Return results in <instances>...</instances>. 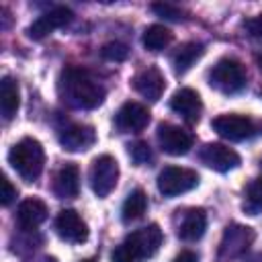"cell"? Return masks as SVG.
<instances>
[{
	"mask_svg": "<svg viewBox=\"0 0 262 262\" xmlns=\"http://www.w3.org/2000/svg\"><path fill=\"white\" fill-rule=\"evenodd\" d=\"M170 41H172V31L164 25H149L141 37L143 47L149 51H162L164 47L170 45Z\"/></svg>",
	"mask_w": 262,
	"mask_h": 262,
	"instance_id": "23",
	"label": "cell"
},
{
	"mask_svg": "<svg viewBox=\"0 0 262 262\" xmlns=\"http://www.w3.org/2000/svg\"><path fill=\"white\" fill-rule=\"evenodd\" d=\"M205 229H207L205 209H188L178 225V237L184 242H196L199 237H203Z\"/></svg>",
	"mask_w": 262,
	"mask_h": 262,
	"instance_id": "19",
	"label": "cell"
},
{
	"mask_svg": "<svg viewBox=\"0 0 262 262\" xmlns=\"http://www.w3.org/2000/svg\"><path fill=\"white\" fill-rule=\"evenodd\" d=\"M158 143L170 156H184L192 147V135L172 123H160L158 127Z\"/></svg>",
	"mask_w": 262,
	"mask_h": 262,
	"instance_id": "8",
	"label": "cell"
},
{
	"mask_svg": "<svg viewBox=\"0 0 262 262\" xmlns=\"http://www.w3.org/2000/svg\"><path fill=\"white\" fill-rule=\"evenodd\" d=\"M260 166H262V160H260Z\"/></svg>",
	"mask_w": 262,
	"mask_h": 262,
	"instance_id": "33",
	"label": "cell"
},
{
	"mask_svg": "<svg viewBox=\"0 0 262 262\" xmlns=\"http://www.w3.org/2000/svg\"><path fill=\"white\" fill-rule=\"evenodd\" d=\"M129 156L135 164H147L151 162V147L147 141H133L129 143Z\"/></svg>",
	"mask_w": 262,
	"mask_h": 262,
	"instance_id": "26",
	"label": "cell"
},
{
	"mask_svg": "<svg viewBox=\"0 0 262 262\" xmlns=\"http://www.w3.org/2000/svg\"><path fill=\"white\" fill-rule=\"evenodd\" d=\"M260 94H262V90H260Z\"/></svg>",
	"mask_w": 262,
	"mask_h": 262,
	"instance_id": "34",
	"label": "cell"
},
{
	"mask_svg": "<svg viewBox=\"0 0 262 262\" xmlns=\"http://www.w3.org/2000/svg\"><path fill=\"white\" fill-rule=\"evenodd\" d=\"M18 106H20V90H18V84L10 76H4L2 82H0V111H2L4 121L14 119Z\"/></svg>",
	"mask_w": 262,
	"mask_h": 262,
	"instance_id": "20",
	"label": "cell"
},
{
	"mask_svg": "<svg viewBox=\"0 0 262 262\" xmlns=\"http://www.w3.org/2000/svg\"><path fill=\"white\" fill-rule=\"evenodd\" d=\"M248 74L242 61L233 59V57H223L219 59L213 70L209 72V84L213 88H217L223 94H235L246 86Z\"/></svg>",
	"mask_w": 262,
	"mask_h": 262,
	"instance_id": "3",
	"label": "cell"
},
{
	"mask_svg": "<svg viewBox=\"0 0 262 262\" xmlns=\"http://www.w3.org/2000/svg\"><path fill=\"white\" fill-rule=\"evenodd\" d=\"M131 82H133V88H135L143 98H147V100H151V102H156V100L164 94V90H166L164 74H162L158 68H154V66H149V68L137 72Z\"/></svg>",
	"mask_w": 262,
	"mask_h": 262,
	"instance_id": "13",
	"label": "cell"
},
{
	"mask_svg": "<svg viewBox=\"0 0 262 262\" xmlns=\"http://www.w3.org/2000/svg\"><path fill=\"white\" fill-rule=\"evenodd\" d=\"M147 123H149V111L135 100H127L117 111V117H115V125L123 133H137L145 129Z\"/></svg>",
	"mask_w": 262,
	"mask_h": 262,
	"instance_id": "12",
	"label": "cell"
},
{
	"mask_svg": "<svg viewBox=\"0 0 262 262\" xmlns=\"http://www.w3.org/2000/svg\"><path fill=\"white\" fill-rule=\"evenodd\" d=\"M244 29H246V33H248L250 37H254V39H262V14L248 18V20L244 23Z\"/></svg>",
	"mask_w": 262,
	"mask_h": 262,
	"instance_id": "29",
	"label": "cell"
},
{
	"mask_svg": "<svg viewBox=\"0 0 262 262\" xmlns=\"http://www.w3.org/2000/svg\"><path fill=\"white\" fill-rule=\"evenodd\" d=\"M246 211H250L252 215L256 211L262 209V178H254L248 188H246V205H244Z\"/></svg>",
	"mask_w": 262,
	"mask_h": 262,
	"instance_id": "24",
	"label": "cell"
},
{
	"mask_svg": "<svg viewBox=\"0 0 262 262\" xmlns=\"http://www.w3.org/2000/svg\"><path fill=\"white\" fill-rule=\"evenodd\" d=\"M151 10L158 14V16H164V18H170V20H180L182 18V10L180 8H176V6H172V4H162V2H158V4H151Z\"/></svg>",
	"mask_w": 262,
	"mask_h": 262,
	"instance_id": "27",
	"label": "cell"
},
{
	"mask_svg": "<svg viewBox=\"0 0 262 262\" xmlns=\"http://www.w3.org/2000/svg\"><path fill=\"white\" fill-rule=\"evenodd\" d=\"M55 231L68 244H82L88 239V225L74 209H63L55 217Z\"/></svg>",
	"mask_w": 262,
	"mask_h": 262,
	"instance_id": "9",
	"label": "cell"
},
{
	"mask_svg": "<svg viewBox=\"0 0 262 262\" xmlns=\"http://www.w3.org/2000/svg\"><path fill=\"white\" fill-rule=\"evenodd\" d=\"M47 219V205L41 199H25L16 209V223L20 229H37Z\"/></svg>",
	"mask_w": 262,
	"mask_h": 262,
	"instance_id": "17",
	"label": "cell"
},
{
	"mask_svg": "<svg viewBox=\"0 0 262 262\" xmlns=\"http://www.w3.org/2000/svg\"><path fill=\"white\" fill-rule=\"evenodd\" d=\"M96 141V133L90 125H68L59 133V143L70 151H84Z\"/></svg>",
	"mask_w": 262,
	"mask_h": 262,
	"instance_id": "16",
	"label": "cell"
},
{
	"mask_svg": "<svg viewBox=\"0 0 262 262\" xmlns=\"http://www.w3.org/2000/svg\"><path fill=\"white\" fill-rule=\"evenodd\" d=\"M82 262H92V260H82Z\"/></svg>",
	"mask_w": 262,
	"mask_h": 262,
	"instance_id": "32",
	"label": "cell"
},
{
	"mask_svg": "<svg viewBox=\"0 0 262 262\" xmlns=\"http://www.w3.org/2000/svg\"><path fill=\"white\" fill-rule=\"evenodd\" d=\"M72 18H74V12H72L68 6H55V8H51L49 12L41 14V16L27 29V35H29L31 39H35V41H41V39H45L47 35H51L55 29H61V27H66L68 23H72Z\"/></svg>",
	"mask_w": 262,
	"mask_h": 262,
	"instance_id": "10",
	"label": "cell"
},
{
	"mask_svg": "<svg viewBox=\"0 0 262 262\" xmlns=\"http://www.w3.org/2000/svg\"><path fill=\"white\" fill-rule=\"evenodd\" d=\"M16 199V186H12V182L4 176L2 178V192H0V203L4 205V207H8L12 201Z\"/></svg>",
	"mask_w": 262,
	"mask_h": 262,
	"instance_id": "28",
	"label": "cell"
},
{
	"mask_svg": "<svg viewBox=\"0 0 262 262\" xmlns=\"http://www.w3.org/2000/svg\"><path fill=\"white\" fill-rule=\"evenodd\" d=\"M53 190L59 199H74L80 192V168L76 164H66L57 170L53 180Z\"/></svg>",
	"mask_w": 262,
	"mask_h": 262,
	"instance_id": "18",
	"label": "cell"
},
{
	"mask_svg": "<svg viewBox=\"0 0 262 262\" xmlns=\"http://www.w3.org/2000/svg\"><path fill=\"white\" fill-rule=\"evenodd\" d=\"M10 166L18 172V176L27 182H33L41 176L45 166V151L43 145L33 137H23L16 141L8 151Z\"/></svg>",
	"mask_w": 262,
	"mask_h": 262,
	"instance_id": "2",
	"label": "cell"
},
{
	"mask_svg": "<svg viewBox=\"0 0 262 262\" xmlns=\"http://www.w3.org/2000/svg\"><path fill=\"white\" fill-rule=\"evenodd\" d=\"M63 100L76 108H96L104 100V86L82 68H66L59 80Z\"/></svg>",
	"mask_w": 262,
	"mask_h": 262,
	"instance_id": "1",
	"label": "cell"
},
{
	"mask_svg": "<svg viewBox=\"0 0 262 262\" xmlns=\"http://www.w3.org/2000/svg\"><path fill=\"white\" fill-rule=\"evenodd\" d=\"M119 180V164L113 156L102 154L98 158H94L92 166H90V186L94 190L96 196H106L115 190Z\"/></svg>",
	"mask_w": 262,
	"mask_h": 262,
	"instance_id": "6",
	"label": "cell"
},
{
	"mask_svg": "<svg viewBox=\"0 0 262 262\" xmlns=\"http://www.w3.org/2000/svg\"><path fill=\"white\" fill-rule=\"evenodd\" d=\"M100 55L106 61H125L129 57V47L125 43H121V41H108V43L102 45Z\"/></svg>",
	"mask_w": 262,
	"mask_h": 262,
	"instance_id": "25",
	"label": "cell"
},
{
	"mask_svg": "<svg viewBox=\"0 0 262 262\" xmlns=\"http://www.w3.org/2000/svg\"><path fill=\"white\" fill-rule=\"evenodd\" d=\"M252 239H254V231L250 227H246V225H227L225 231H223L219 254L227 256V258L239 256V254H244L248 250Z\"/></svg>",
	"mask_w": 262,
	"mask_h": 262,
	"instance_id": "15",
	"label": "cell"
},
{
	"mask_svg": "<svg viewBox=\"0 0 262 262\" xmlns=\"http://www.w3.org/2000/svg\"><path fill=\"white\" fill-rule=\"evenodd\" d=\"M256 61H258V66H260V70H262V53L256 55Z\"/></svg>",
	"mask_w": 262,
	"mask_h": 262,
	"instance_id": "31",
	"label": "cell"
},
{
	"mask_svg": "<svg viewBox=\"0 0 262 262\" xmlns=\"http://www.w3.org/2000/svg\"><path fill=\"white\" fill-rule=\"evenodd\" d=\"M170 108L180 115L184 121L188 123H196L199 117H201V111H203V100L199 96L196 90L192 88H180L172 94L170 98Z\"/></svg>",
	"mask_w": 262,
	"mask_h": 262,
	"instance_id": "14",
	"label": "cell"
},
{
	"mask_svg": "<svg viewBox=\"0 0 262 262\" xmlns=\"http://www.w3.org/2000/svg\"><path fill=\"white\" fill-rule=\"evenodd\" d=\"M205 53V47L203 43H196V41H186L182 43L174 55H172V66H174V72L176 74H184L188 72L196 59H201V55Z\"/></svg>",
	"mask_w": 262,
	"mask_h": 262,
	"instance_id": "21",
	"label": "cell"
},
{
	"mask_svg": "<svg viewBox=\"0 0 262 262\" xmlns=\"http://www.w3.org/2000/svg\"><path fill=\"white\" fill-rule=\"evenodd\" d=\"M199 184V174L182 166H166L158 174V190L164 196H178Z\"/></svg>",
	"mask_w": 262,
	"mask_h": 262,
	"instance_id": "5",
	"label": "cell"
},
{
	"mask_svg": "<svg viewBox=\"0 0 262 262\" xmlns=\"http://www.w3.org/2000/svg\"><path fill=\"white\" fill-rule=\"evenodd\" d=\"M201 162L217 172H229L239 166V154L223 143H205L199 154Z\"/></svg>",
	"mask_w": 262,
	"mask_h": 262,
	"instance_id": "11",
	"label": "cell"
},
{
	"mask_svg": "<svg viewBox=\"0 0 262 262\" xmlns=\"http://www.w3.org/2000/svg\"><path fill=\"white\" fill-rule=\"evenodd\" d=\"M145 209H147V194L141 188H135L127 194V199L121 207V217H123L125 223L137 221L139 217H143Z\"/></svg>",
	"mask_w": 262,
	"mask_h": 262,
	"instance_id": "22",
	"label": "cell"
},
{
	"mask_svg": "<svg viewBox=\"0 0 262 262\" xmlns=\"http://www.w3.org/2000/svg\"><path fill=\"white\" fill-rule=\"evenodd\" d=\"M211 127L217 135H221L223 139H229V141H244V139L252 137L256 131V125L250 117L235 115V113L215 117L211 121Z\"/></svg>",
	"mask_w": 262,
	"mask_h": 262,
	"instance_id": "7",
	"label": "cell"
},
{
	"mask_svg": "<svg viewBox=\"0 0 262 262\" xmlns=\"http://www.w3.org/2000/svg\"><path fill=\"white\" fill-rule=\"evenodd\" d=\"M162 239H164L162 229L156 223H149L145 227H139V229L131 231L121 246L125 248V252L131 256L133 262H139V260L151 258L160 250Z\"/></svg>",
	"mask_w": 262,
	"mask_h": 262,
	"instance_id": "4",
	"label": "cell"
},
{
	"mask_svg": "<svg viewBox=\"0 0 262 262\" xmlns=\"http://www.w3.org/2000/svg\"><path fill=\"white\" fill-rule=\"evenodd\" d=\"M174 262H199V258H196L194 252H190V250H182V252L174 258Z\"/></svg>",
	"mask_w": 262,
	"mask_h": 262,
	"instance_id": "30",
	"label": "cell"
}]
</instances>
